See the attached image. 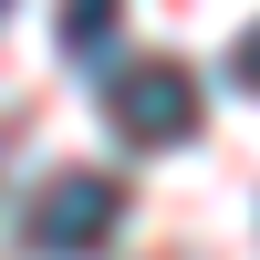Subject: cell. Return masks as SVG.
Returning a JSON list of instances; mask_svg holds the SVG:
<instances>
[{
	"label": "cell",
	"instance_id": "obj_3",
	"mask_svg": "<svg viewBox=\"0 0 260 260\" xmlns=\"http://www.w3.org/2000/svg\"><path fill=\"white\" fill-rule=\"evenodd\" d=\"M115 21H125V0H62V52L94 62L104 42H115Z\"/></svg>",
	"mask_w": 260,
	"mask_h": 260
},
{
	"label": "cell",
	"instance_id": "obj_4",
	"mask_svg": "<svg viewBox=\"0 0 260 260\" xmlns=\"http://www.w3.org/2000/svg\"><path fill=\"white\" fill-rule=\"evenodd\" d=\"M229 73H240V94H260V21L240 31V52H229Z\"/></svg>",
	"mask_w": 260,
	"mask_h": 260
},
{
	"label": "cell",
	"instance_id": "obj_2",
	"mask_svg": "<svg viewBox=\"0 0 260 260\" xmlns=\"http://www.w3.org/2000/svg\"><path fill=\"white\" fill-rule=\"evenodd\" d=\"M104 115H115L125 146H187L198 115H208V94H198V73L177 52H146V62H115L104 73Z\"/></svg>",
	"mask_w": 260,
	"mask_h": 260
},
{
	"label": "cell",
	"instance_id": "obj_1",
	"mask_svg": "<svg viewBox=\"0 0 260 260\" xmlns=\"http://www.w3.org/2000/svg\"><path fill=\"white\" fill-rule=\"evenodd\" d=\"M115 229H125V177H104V167H52L21 208V240L42 260H94Z\"/></svg>",
	"mask_w": 260,
	"mask_h": 260
},
{
	"label": "cell",
	"instance_id": "obj_5",
	"mask_svg": "<svg viewBox=\"0 0 260 260\" xmlns=\"http://www.w3.org/2000/svg\"><path fill=\"white\" fill-rule=\"evenodd\" d=\"M0 11H11V0H0Z\"/></svg>",
	"mask_w": 260,
	"mask_h": 260
}]
</instances>
